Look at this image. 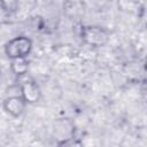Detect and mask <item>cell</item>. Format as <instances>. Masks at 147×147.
Listing matches in <instances>:
<instances>
[{"label": "cell", "mask_w": 147, "mask_h": 147, "mask_svg": "<svg viewBox=\"0 0 147 147\" xmlns=\"http://www.w3.org/2000/svg\"><path fill=\"white\" fill-rule=\"evenodd\" d=\"M33 44L32 40L25 36H17L11 39H9L3 47L6 56L13 61V60H21V59H28L32 51Z\"/></svg>", "instance_id": "1"}, {"label": "cell", "mask_w": 147, "mask_h": 147, "mask_svg": "<svg viewBox=\"0 0 147 147\" xmlns=\"http://www.w3.org/2000/svg\"><path fill=\"white\" fill-rule=\"evenodd\" d=\"M56 147H85L83 141L76 137H71L64 140L56 141Z\"/></svg>", "instance_id": "7"}, {"label": "cell", "mask_w": 147, "mask_h": 147, "mask_svg": "<svg viewBox=\"0 0 147 147\" xmlns=\"http://www.w3.org/2000/svg\"><path fill=\"white\" fill-rule=\"evenodd\" d=\"M21 96L26 102V105H33L40 101L42 93L40 86L33 78H24L20 84Z\"/></svg>", "instance_id": "3"}, {"label": "cell", "mask_w": 147, "mask_h": 147, "mask_svg": "<svg viewBox=\"0 0 147 147\" xmlns=\"http://www.w3.org/2000/svg\"><path fill=\"white\" fill-rule=\"evenodd\" d=\"M29 69V62L28 59H21V60H13L10 62V70L13 71L14 75L21 77L25 76L28 74Z\"/></svg>", "instance_id": "6"}, {"label": "cell", "mask_w": 147, "mask_h": 147, "mask_svg": "<svg viewBox=\"0 0 147 147\" xmlns=\"http://www.w3.org/2000/svg\"><path fill=\"white\" fill-rule=\"evenodd\" d=\"M26 107V102L23 100L21 95H9L2 101V109L9 116L16 118L20 117Z\"/></svg>", "instance_id": "4"}, {"label": "cell", "mask_w": 147, "mask_h": 147, "mask_svg": "<svg viewBox=\"0 0 147 147\" xmlns=\"http://www.w3.org/2000/svg\"><path fill=\"white\" fill-rule=\"evenodd\" d=\"M109 37V31L100 25H83L80 28L82 41L93 48H99L107 45Z\"/></svg>", "instance_id": "2"}, {"label": "cell", "mask_w": 147, "mask_h": 147, "mask_svg": "<svg viewBox=\"0 0 147 147\" xmlns=\"http://www.w3.org/2000/svg\"><path fill=\"white\" fill-rule=\"evenodd\" d=\"M53 134L56 141L75 137V125L69 118H59L53 123Z\"/></svg>", "instance_id": "5"}]
</instances>
